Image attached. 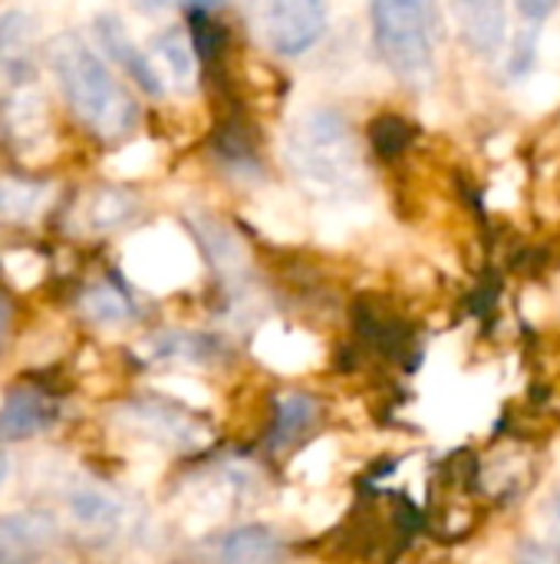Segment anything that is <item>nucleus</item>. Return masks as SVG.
<instances>
[{
	"instance_id": "1",
	"label": "nucleus",
	"mask_w": 560,
	"mask_h": 564,
	"mask_svg": "<svg viewBox=\"0 0 560 564\" xmlns=\"http://www.w3.org/2000/svg\"><path fill=\"white\" fill-rule=\"evenodd\" d=\"M46 59L63 89L66 106L96 139L119 142L135 129L139 122L135 99L79 33L53 36L46 46Z\"/></svg>"
},
{
	"instance_id": "2",
	"label": "nucleus",
	"mask_w": 560,
	"mask_h": 564,
	"mask_svg": "<svg viewBox=\"0 0 560 564\" xmlns=\"http://www.w3.org/2000/svg\"><path fill=\"white\" fill-rule=\"evenodd\" d=\"M373 43L389 73L409 86L426 89L436 79V46L442 36V13L436 0H373Z\"/></svg>"
},
{
	"instance_id": "3",
	"label": "nucleus",
	"mask_w": 560,
	"mask_h": 564,
	"mask_svg": "<svg viewBox=\"0 0 560 564\" xmlns=\"http://www.w3.org/2000/svg\"><path fill=\"white\" fill-rule=\"evenodd\" d=\"M254 40L277 56L307 53L327 26L323 0H238Z\"/></svg>"
},
{
	"instance_id": "4",
	"label": "nucleus",
	"mask_w": 560,
	"mask_h": 564,
	"mask_svg": "<svg viewBox=\"0 0 560 564\" xmlns=\"http://www.w3.org/2000/svg\"><path fill=\"white\" fill-rule=\"evenodd\" d=\"M287 545L267 525H234L195 545V564H284Z\"/></svg>"
},
{
	"instance_id": "5",
	"label": "nucleus",
	"mask_w": 560,
	"mask_h": 564,
	"mask_svg": "<svg viewBox=\"0 0 560 564\" xmlns=\"http://www.w3.org/2000/svg\"><path fill=\"white\" fill-rule=\"evenodd\" d=\"M59 542V525L46 512L0 516V564H43Z\"/></svg>"
},
{
	"instance_id": "6",
	"label": "nucleus",
	"mask_w": 560,
	"mask_h": 564,
	"mask_svg": "<svg viewBox=\"0 0 560 564\" xmlns=\"http://www.w3.org/2000/svg\"><path fill=\"white\" fill-rule=\"evenodd\" d=\"M56 400L36 387H13L0 403V443H26L56 423Z\"/></svg>"
},
{
	"instance_id": "7",
	"label": "nucleus",
	"mask_w": 560,
	"mask_h": 564,
	"mask_svg": "<svg viewBox=\"0 0 560 564\" xmlns=\"http://www.w3.org/2000/svg\"><path fill=\"white\" fill-rule=\"evenodd\" d=\"M96 36H99V46L109 53V59H112L139 89H145L149 96H162V93H165V83H162L158 69L152 66L149 53H142V50L132 43V36L125 33V26L119 23V17L102 13V17L96 20Z\"/></svg>"
},
{
	"instance_id": "8",
	"label": "nucleus",
	"mask_w": 560,
	"mask_h": 564,
	"mask_svg": "<svg viewBox=\"0 0 560 564\" xmlns=\"http://www.w3.org/2000/svg\"><path fill=\"white\" fill-rule=\"evenodd\" d=\"M462 33L475 53L495 56L505 43V0H452Z\"/></svg>"
},
{
	"instance_id": "9",
	"label": "nucleus",
	"mask_w": 560,
	"mask_h": 564,
	"mask_svg": "<svg viewBox=\"0 0 560 564\" xmlns=\"http://www.w3.org/2000/svg\"><path fill=\"white\" fill-rule=\"evenodd\" d=\"M33 63V20L20 10L0 17V66L7 73H26Z\"/></svg>"
},
{
	"instance_id": "10",
	"label": "nucleus",
	"mask_w": 560,
	"mask_h": 564,
	"mask_svg": "<svg viewBox=\"0 0 560 564\" xmlns=\"http://www.w3.org/2000/svg\"><path fill=\"white\" fill-rule=\"evenodd\" d=\"M317 420V403L307 393H284L277 400V423H274V449L290 446L304 436Z\"/></svg>"
},
{
	"instance_id": "11",
	"label": "nucleus",
	"mask_w": 560,
	"mask_h": 564,
	"mask_svg": "<svg viewBox=\"0 0 560 564\" xmlns=\"http://www.w3.org/2000/svg\"><path fill=\"white\" fill-rule=\"evenodd\" d=\"M155 50L162 53V59L168 63V69L175 73V79L185 86V83L191 79L195 59H198V53H195V46H191V36H185V33H178V30H168V33H162V36L155 40Z\"/></svg>"
},
{
	"instance_id": "12",
	"label": "nucleus",
	"mask_w": 560,
	"mask_h": 564,
	"mask_svg": "<svg viewBox=\"0 0 560 564\" xmlns=\"http://www.w3.org/2000/svg\"><path fill=\"white\" fill-rule=\"evenodd\" d=\"M515 564H560V545L554 542H521L515 552Z\"/></svg>"
},
{
	"instance_id": "13",
	"label": "nucleus",
	"mask_w": 560,
	"mask_h": 564,
	"mask_svg": "<svg viewBox=\"0 0 560 564\" xmlns=\"http://www.w3.org/2000/svg\"><path fill=\"white\" fill-rule=\"evenodd\" d=\"M92 314L99 317V321H119V317H125L129 314V304H125V297L119 294V291H109V288H99L96 294H92Z\"/></svg>"
},
{
	"instance_id": "14",
	"label": "nucleus",
	"mask_w": 560,
	"mask_h": 564,
	"mask_svg": "<svg viewBox=\"0 0 560 564\" xmlns=\"http://www.w3.org/2000/svg\"><path fill=\"white\" fill-rule=\"evenodd\" d=\"M142 13H158V10H168L175 3H182L185 10H215L221 0H132Z\"/></svg>"
},
{
	"instance_id": "15",
	"label": "nucleus",
	"mask_w": 560,
	"mask_h": 564,
	"mask_svg": "<svg viewBox=\"0 0 560 564\" xmlns=\"http://www.w3.org/2000/svg\"><path fill=\"white\" fill-rule=\"evenodd\" d=\"M515 7H518V13L525 17V23H528L531 30H538V23L558 7V0H515Z\"/></svg>"
},
{
	"instance_id": "16",
	"label": "nucleus",
	"mask_w": 560,
	"mask_h": 564,
	"mask_svg": "<svg viewBox=\"0 0 560 564\" xmlns=\"http://www.w3.org/2000/svg\"><path fill=\"white\" fill-rule=\"evenodd\" d=\"M548 525H551L554 545H560V489L551 496V502H548Z\"/></svg>"
},
{
	"instance_id": "17",
	"label": "nucleus",
	"mask_w": 560,
	"mask_h": 564,
	"mask_svg": "<svg viewBox=\"0 0 560 564\" xmlns=\"http://www.w3.org/2000/svg\"><path fill=\"white\" fill-rule=\"evenodd\" d=\"M7 334H10V304L0 297V350L7 344Z\"/></svg>"
},
{
	"instance_id": "18",
	"label": "nucleus",
	"mask_w": 560,
	"mask_h": 564,
	"mask_svg": "<svg viewBox=\"0 0 560 564\" xmlns=\"http://www.w3.org/2000/svg\"><path fill=\"white\" fill-rule=\"evenodd\" d=\"M3 479H7V459L0 456V486H3Z\"/></svg>"
}]
</instances>
